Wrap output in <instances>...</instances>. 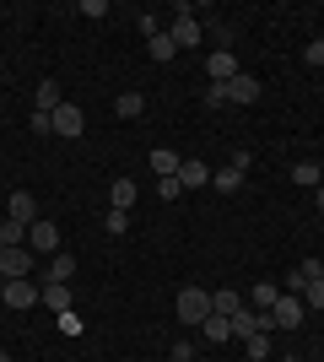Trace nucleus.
<instances>
[{"label":"nucleus","mask_w":324,"mask_h":362,"mask_svg":"<svg viewBox=\"0 0 324 362\" xmlns=\"http://www.w3.org/2000/svg\"><path fill=\"white\" fill-rule=\"evenodd\" d=\"M81 16H108V0H81Z\"/></svg>","instance_id":"nucleus-33"},{"label":"nucleus","mask_w":324,"mask_h":362,"mask_svg":"<svg viewBox=\"0 0 324 362\" xmlns=\"http://www.w3.org/2000/svg\"><path fill=\"white\" fill-rule=\"evenodd\" d=\"M205 314H211V292H205V287H184V292H179V319H184V325L200 330Z\"/></svg>","instance_id":"nucleus-1"},{"label":"nucleus","mask_w":324,"mask_h":362,"mask_svg":"<svg viewBox=\"0 0 324 362\" xmlns=\"http://www.w3.org/2000/svg\"><path fill=\"white\" fill-rule=\"evenodd\" d=\"M60 330H65V335H81V319H76V308H65V314H60Z\"/></svg>","instance_id":"nucleus-30"},{"label":"nucleus","mask_w":324,"mask_h":362,"mask_svg":"<svg viewBox=\"0 0 324 362\" xmlns=\"http://www.w3.org/2000/svg\"><path fill=\"white\" fill-rule=\"evenodd\" d=\"M6 216H11V222H22V227L38 222V206H32L28 189H11V200H6Z\"/></svg>","instance_id":"nucleus-11"},{"label":"nucleus","mask_w":324,"mask_h":362,"mask_svg":"<svg viewBox=\"0 0 324 362\" xmlns=\"http://www.w3.org/2000/svg\"><path fill=\"white\" fill-rule=\"evenodd\" d=\"M146 44H152V60H162V65H168L173 54H179V44H173L168 33H152V38H146Z\"/></svg>","instance_id":"nucleus-24"},{"label":"nucleus","mask_w":324,"mask_h":362,"mask_svg":"<svg viewBox=\"0 0 324 362\" xmlns=\"http://www.w3.org/2000/svg\"><path fill=\"white\" fill-rule=\"evenodd\" d=\"M211 189H216V195H238V189H244V168H216V173H211Z\"/></svg>","instance_id":"nucleus-13"},{"label":"nucleus","mask_w":324,"mask_h":362,"mask_svg":"<svg viewBox=\"0 0 324 362\" xmlns=\"http://www.w3.org/2000/svg\"><path fill=\"white\" fill-rule=\"evenodd\" d=\"M38 303H44L49 314H65V308H71V281H44V287H38Z\"/></svg>","instance_id":"nucleus-9"},{"label":"nucleus","mask_w":324,"mask_h":362,"mask_svg":"<svg viewBox=\"0 0 324 362\" xmlns=\"http://www.w3.org/2000/svg\"><path fill=\"white\" fill-rule=\"evenodd\" d=\"M168 362H195V346H189V341H179V346L168 351Z\"/></svg>","instance_id":"nucleus-31"},{"label":"nucleus","mask_w":324,"mask_h":362,"mask_svg":"<svg viewBox=\"0 0 324 362\" xmlns=\"http://www.w3.org/2000/svg\"><path fill=\"white\" fill-rule=\"evenodd\" d=\"M179 184H184V189H200V184H211V168L184 157V163H179Z\"/></svg>","instance_id":"nucleus-15"},{"label":"nucleus","mask_w":324,"mask_h":362,"mask_svg":"<svg viewBox=\"0 0 324 362\" xmlns=\"http://www.w3.org/2000/svg\"><path fill=\"white\" fill-rule=\"evenodd\" d=\"M292 184H303V189H319V163H292Z\"/></svg>","instance_id":"nucleus-22"},{"label":"nucleus","mask_w":324,"mask_h":362,"mask_svg":"<svg viewBox=\"0 0 324 362\" xmlns=\"http://www.w3.org/2000/svg\"><path fill=\"white\" fill-rule=\"evenodd\" d=\"M254 98H260V81H254L248 71H238L227 81V103H254Z\"/></svg>","instance_id":"nucleus-12"},{"label":"nucleus","mask_w":324,"mask_h":362,"mask_svg":"<svg viewBox=\"0 0 324 362\" xmlns=\"http://www.w3.org/2000/svg\"><path fill=\"white\" fill-rule=\"evenodd\" d=\"M108 195H114V211H130V206H136V184H130V179H114Z\"/></svg>","instance_id":"nucleus-23"},{"label":"nucleus","mask_w":324,"mask_h":362,"mask_svg":"<svg viewBox=\"0 0 324 362\" xmlns=\"http://www.w3.org/2000/svg\"><path fill=\"white\" fill-rule=\"evenodd\" d=\"M276 298H281V287H276V281H254V292H248V308L270 314V308H276Z\"/></svg>","instance_id":"nucleus-16"},{"label":"nucleus","mask_w":324,"mask_h":362,"mask_svg":"<svg viewBox=\"0 0 324 362\" xmlns=\"http://www.w3.org/2000/svg\"><path fill=\"white\" fill-rule=\"evenodd\" d=\"M319 211H324V184H319Z\"/></svg>","instance_id":"nucleus-34"},{"label":"nucleus","mask_w":324,"mask_h":362,"mask_svg":"<svg viewBox=\"0 0 324 362\" xmlns=\"http://www.w3.org/2000/svg\"><path fill=\"white\" fill-rule=\"evenodd\" d=\"M270 330H276V319L260 314V308H248V303L232 314V335H238V341H248V335H270Z\"/></svg>","instance_id":"nucleus-2"},{"label":"nucleus","mask_w":324,"mask_h":362,"mask_svg":"<svg viewBox=\"0 0 324 362\" xmlns=\"http://www.w3.org/2000/svg\"><path fill=\"white\" fill-rule=\"evenodd\" d=\"M22 238H28V227L6 216V222H0V243H6V249H22Z\"/></svg>","instance_id":"nucleus-25"},{"label":"nucleus","mask_w":324,"mask_h":362,"mask_svg":"<svg viewBox=\"0 0 324 362\" xmlns=\"http://www.w3.org/2000/svg\"><path fill=\"white\" fill-rule=\"evenodd\" d=\"M28 243H32V255H60V227L38 216V222L28 227Z\"/></svg>","instance_id":"nucleus-4"},{"label":"nucleus","mask_w":324,"mask_h":362,"mask_svg":"<svg viewBox=\"0 0 324 362\" xmlns=\"http://www.w3.org/2000/svg\"><path fill=\"white\" fill-rule=\"evenodd\" d=\"M287 362H297V357H287Z\"/></svg>","instance_id":"nucleus-37"},{"label":"nucleus","mask_w":324,"mask_h":362,"mask_svg":"<svg viewBox=\"0 0 324 362\" xmlns=\"http://www.w3.org/2000/svg\"><path fill=\"white\" fill-rule=\"evenodd\" d=\"M313 281H324V265H319V276H313Z\"/></svg>","instance_id":"nucleus-35"},{"label":"nucleus","mask_w":324,"mask_h":362,"mask_svg":"<svg viewBox=\"0 0 324 362\" xmlns=\"http://www.w3.org/2000/svg\"><path fill=\"white\" fill-rule=\"evenodd\" d=\"M65 98H60V81H38V92H32V114H54Z\"/></svg>","instance_id":"nucleus-14"},{"label":"nucleus","mask_w":324,"mask_h":362,"mask_svg":"<svg viewBox=\"0 0 324 362\" xmlns=\"http://www.w3.org/2000/svg\"><path fill=\"white\" fill-rule=\"evenodd\" d=\"M71 276H76V255H65V249H60V255L49 259V281H71Z\"/></svg>","instance_id":"nucleus-20"},{"label":"nucleus","mask_w":324,"mask_h":362,"mask_svg":"<svg viewBox=\"0 0 324 362\" xmlns=\"http://www.w3.org/2000/svg\"><path fill=\"white\" fill-rule=\"evenodd\" d=\"M103 233H114V238H119V233H130V211H108V216H103Z\"/></svg>","instance_id":"nucleus-26"},{"label":"nucleus","mask_w":324,"mask_h":362,"mask_svg":"<svg viewBox=\"0 0 324 362\" xmlns=\"http://www.w3.org/2000/svg\"><path fill=\"white\" fill-rule=\"evenodd\" d=\"M238 308H244V298H238V292H232V287H222V292H211V314H222V319H232V314H238Z\"/></svg>","instance_id":"nucleus-18"},{"label":"nucleus","mask_w":324,"mask_h":362,"mask_svg":"<svg viewBox=\"0 0 324 362\" xmlns=\"http://www.w3.org/2000/svg\"><path fill=\"white\" fill-rule=\"evenodd\" d=\"M303 303H308V308H324V281H308V287H303Z\"/></svg>","instance_id":"nucleus-29"},{"label":"nucleus","mask_w":324,"mask_h":362,"mask_svg":"<svg viewBox=\"0 0 324 362\" xmlns=\"http://www.w3.org/2000/svg\"><path fill=\"white\" fill-rule=\"evenodd\" d=\"M157 195H162V200H179V195H184V184H179V173H168V179H157Z\"/></svg>","instance_id":"nucleus-27"},{"label":"nucleus","mask_w":324,"mask_h":362,"mask_svg":"<svg viewBox=\"0 0 324 362\" xmlns=\"http://www.w3.org/2000/svg\"><path fill=\"white\" fill-rule=\"evenodd\" d=\"M81 130H87V114H81L76 103H60V108H54V136H71V141H76Z\"/></svg>","instance_id":"nucleus-7"},{"label":"nucleus","mask_w":324,"mask_h":362,"mask_svg":"<svg viewBox=\"0 0 324 362\" xmlns=\"http://www.w3.org/2000/svg\"><path fill=\"white\" fill-rule=\"evenodd\" d=\"M205 76H211V87H227L232 76H238V54H232V49H216L211 60H205Z\"/></svg>","instance_id":"nucleus-6"},{"label":"nucleus","mask_w":324,"mask_h":362,"mask_svg":"<svg viewBox=\"0 0 324 362\" xmlns=\"http://www.w3.org/2000/svg\"><path fill=\"white\" fill-rule=\"evenodd\" d=\"M0 362H11V357H6V351H0Z\"/></svg>","instance_id":"nucleus-36"},{"label":"nucleus","mask_w":324,"mask_h":362,"mask_svg":"<svg viewBox=\"0 0 324 362\" xmlns=\"http://www.w3.org/2000/svg\"><path fill=\"white\" fill-rule=\"evenodd\" d=\"M244 346H248V357H254V362H265V357H270V335H248Z\"/></svg>","instance_id":"nucleus-28"},{"label":"nucleus","mask_w":324,"mask_h":362,"mask_svg":"<svg viewBox=\"0 0 324 362\" xmlns=\"http://www.w3.org/2000/svg\"><path fill=\"white\" fill-rule=\"evenodd\" d=\"M0 276H6V281L32 276V249H6V255H0Z\"/></svg>","instance_id":"nucleus-10"},{"label":"nucleus","mask_w":324,"mask_h":362,"mask_svg":"<svg viewBox=\"0 0 324 362\" xmlns=\"http://www.w3.org/2000/svg\"><path fill=\"white\" fill-rule=\"evenodd\" d=\"M179 163H184L179 151H168V146H152V173H157V179H168V173H179Z\"/></svg>","instance_id":"nucleus-17"},{"label":"nucleus","mask_w":324,"mask_h":362,"mask_svg":"<svg viewBox=\"0 0 324 362\" xmlns=\"http://www.w3.org/2000/svg\"><path fill=\"white\" fill-rule=\"evenodd\" d=\"M303 65H324V38H319V44H308V49H303Z\"/></svg>","instance_id":"nucleus-32"},{"label":"nucleus","mask_w":324,"mask_h":362,"mask_svg":"<svg viewBox=\"0 0 324 362\" xmlns=\"http://www.w3.org/2000/svg\"><path fill=\"white\" fill-rule=\"evenodd\" d=\"M0 298H6V308H32V303H38V287H32L28 276H16V281L0 287Z\"/></svg>","instance_id":"nucleus-8"},{"label":"nucleus","mask_w":324,"mask_h":362,"mask_svg":"<svg viewBox=\"0 0 324 362\" xmlns=\"http://www.w3.org/2000/svg\"><path fill=\"white\" fill-rule=\"evenodd\" d=\"M168 38H173V44H179V49H195V44H200V22L189 16V6H179V16H173Z\"/></svg>","instance_id":"nucleus-5"},{"label":"nucleus","mask_w":324,"mask_h":362,"mask_svg":"<svg viewBox=\"0 0 324 362\" xmlns=\"http://www.w3.org/2000/svg\"><path fill=\"white\" fill-rule=\"evenodd\" d=\"M114 114H119V119H140V114H146V98H140V92H119Z\"/></svg>","instance_id":"nucleus-19"},{"label":"nucleus","mask_w":324,"mask_h":362,"mask_svg":"<svg viewBox=\"0 0 324 362\" xmlns=\"http://www.w3.org/2000/svg\"><path fill=\"white\" fill-rule=\"evenodd\" d=\"M205 341H232V319H222V314H205Z\"/></svg>","instance_id":"nucleus-21"},{"label":"nucleus","mask_w":324,"mask_h":362,"mask_svg":"<svg viewBox=\"0 0 324 362\" xmlns=\"http://www.w3.org/2000/svg\"><path fill=\"white\" fill-rule=\"evenodd\" d=\"M303 314H308V303L297 298V292H281V298H276V308H270L276 330H297V325H303Z\"/></svg>","instance_id":"nucleus-3"}]
</instances>
